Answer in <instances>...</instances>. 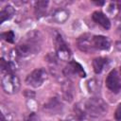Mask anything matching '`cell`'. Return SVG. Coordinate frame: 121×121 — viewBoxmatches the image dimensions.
Segmentation results:
<instances>
[{
  "label": "cell",
  "instance_id": "1",
  "mask_svg": "<svg viewBox=\"0 0 121 121\" xmlns=\"http://www.w3.org/2000/svg\"><path fill=\"white\" fill-rule=\"evenodd\" d=\"M85 109L90 118H97L104 115L108 111L107 103L99 96H93L84 102Z\"/></svg>",
  "mask_w": 121,
  "mask_h": 121
},
{
  "label": "cell",
  "instance_id": "2",
  "mask_svg": "<svg viewBox=\"0 0 121 121\" xmlns=\"http://www.w3.org/2000/svg\"><path fill=\"white\" fill-rule=\"evenodd\" d=\"M53 42L56 48V56L59 60L63 61H68L71 59V50L64 42L62 36L59 32H55L53 36Z\"/></svg>",
  "mask_w": 121,
  "mask_h": 121
},
{
  "label": "cell",
  "instance_id": "3",
  "mask_svg": "<svg viewBox=\"0 0 121 121\" xmlns=\"http://www.w3.org/2000/svg\"><path fill=\"white\" fill-rule=\"evenodd\" d=\"M40 50V44L26 41L18 44L13 50L14 56L18 58H28L36 55Z\"/></svg>",
  "mask_w": 121,
  "mask_h": 121
},
{
  "label": "cell",
  "instance_id": "4",
  "mask_svg": "<svg viewBox=\"0 0 121 121\" xmlns=\"http://www.w3.org/2000/svg\"><path fill=\"white\" fill-rule=\"evenodd\" d=\"M1 85L5 93L13 95L19 91L21 83L19 78L14 73H7L2 77Z\"/></svg>",
  "mask_w": 121,
  "mask_h": 121
},
{
  "label": "cell",
  "instance_id": "5",
  "mask_svg": "<svg viewBox=\"0 0 121 121\" xmlns=\"http://www.w3.org/2000/svg\"><path fill=\"white\" fill-rule=\"evenodd\" d=\"M47 78V72L43 68H37L33 70L26 78V83L31 87H41Z\"/></svg>",
  "mask_w": 121,
  "mask_h": 121
},
{
  "label": "cell",
  "instance_id": "6",
  "mask_svg": "<svg viewBox=\"0 0 121 121\" xmlns=\"http://www.w3.org/2000/svg\"><path fill=\"white\" fill-rule=\"evenodd\" d=\"M77 44L78 49L85 53H93L95 50L93 43V36L88 33L79 36L77 40Z\"/></svg>",
  "mask_w": 121,
  "mask_h": 121
},
{
  "label": "cell",
  "instance_id": "7",
  "mask_svg": "<svg viewBox=\"0 0 121 121\" xmlns=\"http://www.w3.org/2000/svg\"><path fill=\"white\" fill-rule=\"evenodd\" d=\"M106 86L114 93L121 89V77L117 70H112L106 78Z\"/></svg>",
  "mask_w": 121,
  "mask_h": 121
},
{
  "label": "cell",
  "instance_id": "8",
  "mask_svg": "<svg viewBox=\"0 0 121 121\" xmlns=\"http://www.w3.org/2000/svg\"><path fill=\"white\" fill-rule=\"evenodd\" d=\"M63 74H64V76H67L69 78L74 77V76H78L79 78H84L86 76L84 69L77 61H70L68 63V65L64 68Z\"/></svg>",
  "mask_w": 121,
  "mask_h": 121
},
{
  "label": "cell",
  "instance_id": "9",
  "mask_svg": "<svg viewBox=\"0 0 121 121\" xmlns=\"http://www.w3.org/2000/svg\"><path fill=\"white\" fill-rule=\"evenodd\" d=\"M93 43L95 49L99 50H108L111 47V41L108 37L102 35L93 36Z\"/></svg>",
  "mask_w": 121,
  "mask_h": 121
},
{
  "label": "cell",
  "instance_id": "10",
  "mask_svg": "<svg viewBox=\"0 0 121 121\" xmlns=\"http://www.w3.org/2000/svg\"><path fill=\"white\" fill-rule=\"evenodd\" d=\"M93 20L99 26H101L105 29H109L111 27V22L109 18L101 11H95L92 15Z\"/></svg>",
  "mask_w": 121,
  "mask_h": 121
},
{
  "label": "cell",
  "instance_id": "11",
  "mask_svg": "<svg viewBox=\"0 0 121 121\" xmlns=\"http://www.w3.org/2000/svg\"><path fill=\"white\" fill-rule=\"evenodd\" d=\"M69 18V11L65 9H57L52 13V20L58 24L65 23Z\"/></svg>",
  "mask_w": 121,
  "mask_h": 121
},
{
  "label": "cell",
  "instance_id": "12",
  "mask_svg": "<svg viewBox=\"0 0 121 121\" xmlns=\"http://www.w3.org/2000/svg\"><path fill=\"white\" fill-rule=\"evenodd\" d=\"M108 63H109V60L107 58L98 57V58L94 59V60H93V68H94L95 73V74H100L105 69V67L108 65Z\"/></svg>",
  "mask_w": 121,
  "mask_h": 121
},
{
  "label": "cell",
  "instance_id": "13",
  "mask_svg": "<svg viewBox=\"0 0 121 121\" xmlns=\"http://www.w3.org/2000/svg\"><path fill=\"white\" fill-rule=\"evenodd\" d=\"M49 2L48 1H37L35 2V14L37 17H42L46 13L47 7Z\"/></svg>",
  "mask_w": 121,
  "mask_h": 121
},
{
  "label": "cell",
  "instance_id": "14",
  "mask_svg": "<svg viewBox=\"0 0 121 121\" xmlns=\"http://www.w3.org/2000/svg\"><path fill=\"white\" fill-rule=\"evenodd\" d=\"M13 14H14V9L11 6L8 5L4 7L0 11V23H4L6 20H9L13 16Z\"/></svg>",
  "mask_w": 121,
  "mask_h": 121
},
{
  "label": "cell",
  "instance_id": "15",
  "mask_svg": "<svg viewBox=\"0 0 121 121\" xmlns=\"http://www.w3.org/2000/svg\"><path fill=\"white\" fill-rule=\"evenodd\" d=\"M60 107L61 104L60 103V101L57 98H52L44 105V110L49 111L51 112H56L60 110Z\"/></svg>",
  "mask_w": 121,
  "mask_h": 121
},
{
  "label": "cell",
  "instance_id": "16",
  "mask_svg": "<svg viewBox=\"0 0 121 121\" xmlns=\"http://www.w3.org/2000/svg\"><path fill=\"white\" fill-rule=\"evenodd\" d=\"M1 37H2V39H4L8 43H13L14 38H15V35H14L13 31L9 30V31H7V32L2 33L1 34Z\"/></svg>",
  "mask_w": 121,
  "mask_h": 121
},
{
  "label": "cell",
  "instance_id": "17",
  "mask_svg": "<svg viewBox=\"0 0 121 121\" xmlns=\"http://www.w3.org/2000/svg\"><path fill=\"white\" fill-rule=\"evenodd\" d=\"M88 88L90 92H96L99 90V84L95 79H90L88 81Z\"/></svg>",
  "mask_w": 121,
  "mask_h": 121
},
{
  "label": "cell",
  "instance_id": "18",
  "mask_svg": "<svg viewBox=\"0 0 121 121\" xmlns=\"http://www.w3.org/2000/svg\"><path fill=\"white\" fill-rule=\"evenodd\" d=\"M114 118L116 121H121V103L118 104L114 112Z\"/></svg>",
  "mask_w": 121,
  "mask_h": 121
},
{
  "label": "cell",
  "instance_id": "19",
  "mask_svg": "<svg viewBox=\"0 0 121 121\" xmlns=\"http://www.w3.org/2000/svg\"><path fill=\"white\" fill-rule=\"evenodd\" d=\"M26 121H39V118L37 117V115L35 113H31L29 115V117L26 119Z\"/></svg>",
  "mask_w": 121,
  "mask_h": 121
},
{
  "label": "cell",
  "instance_id": "20",
  "mask_svg": "<svg viewBox=\"0 0 121 121\" xmlns=\"http://www.w3.org/2000/svg\"><path fill=\"white\" fill-rule=\"evenodd\" d=\"M119 74H120V76H121V67H119Z\"/></svg>",
  "mask_w": 121,
  "mask_h": 121
},
{
  "label": "cell",
  "instance_id": "21",
  "mask_svg": "<svg viewBox=\"0 0 121 121\" xmlns=\"http://www.w3.org/2000/svg\"><path fill=\"white\" fill-rule=\"evenodd\" d=\"M106 121H109V120H106Z\"/></svg>",
  "mask_w": 121,
  "mask_h": 121
}]
</instances>
